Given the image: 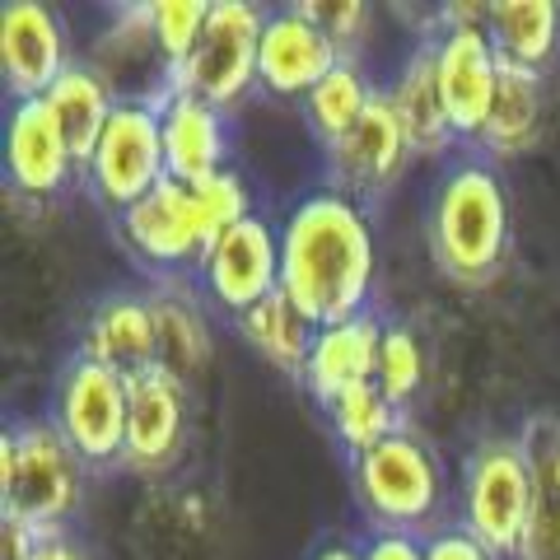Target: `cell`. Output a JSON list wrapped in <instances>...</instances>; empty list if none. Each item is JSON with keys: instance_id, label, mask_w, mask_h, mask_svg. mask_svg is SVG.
Segmentation results:
<instances>
[{"instance_id": "1", "label": "cell", "mask_w": 560, "mask_h": 560, "mask_svg": "<svg viewBox=\"0 0 560 560\" xmlns=\"http://www.w3.org/2000/svg\"><path fill=\"white\" fill-rule=\"evenodd\" d=\"M374 276V224L360 201L327 187L290 206L285 224H280V294L313 327L370 313Z\"/></svg>"}, {"instance_id": "2", "label": "cell", "mask_w": 560, "mask_h": 560, "mask_svg": "<svg viewBox=\"0 0 560 560\" xmlns=\"http://www.w3.org/2000/svg\"><path fill=\"white\" fill-rule=\"evenodd\" d=\"M430 253L453 285H486L510 257V197L486 160L444 173L430 206Z\"/></svg>"}, {"instance_id": "3", "label": "cell", "mask_w": 560, "mask_h": 560, "mask_svg": "<svg viewBox=\"0 0 560 560\" xmlns=\"http://www.w3.org/2000/svg\"><path fill=\"white\" fill-rule=\"evenodd\" d=\"M80 453L66 444L57 420H24L0 440V518L24 523L38 537H66L84 495Z\"/></svg>"}, {"instance_id": "4", "label": "cell", "mask_w": 560, "mask_h": 560, "mask_svg": "<svg viewBox=\"0 0 560 560\" xmlns=\"http://www.w3.org/2000/svg\"><path fill=\"white\" fill-rule=\"evenodd\" d=\"M355 495L374 533H430L444 510V467L416 430L401 425L355 458Z\"/></svg>"}, {"instance_id": "5", "label": "cell", "mask_w": 560, "mask_h": 560, "mask_svg": "<svg viewBox=\"0 0 560 560\" xmlns=\"http://www.w3.org/2000/svg\"><path fill=\"white\" fill-rule=\"evenodd\" d=\"M533 514V471L518 440H486L463 463V495H458V528L490 547L500 560L523 556Z\"/></svg>"}, {"instance_id": "6", "label": "cell", "mask_w": 560, "mask_h": 560, "mask_svg": "<svg viewBox=\"0 0 560 560\" xmlns=\"http://www.w3.org/2000/svg\"><path fill=\"white\" fill-rule=\"evenodd\" d=\"M127 411H131V383L108 364L90 355H75L57 378L51 397V420L66 434V444L80 453L90 471L117 467L127 458Z\"/></svg>"}, {"instance_id": "7", "label": "cell", "mask_w": 560, "mask_h": 560, "mask_svg": "<svg viewBox=\"0 0 560 560\" xmlns=\"http://www.w3.org/2000/svg\"><path fill=\"white\" fill-rule=\"evenodd\" d=\"M448 14H458V20H444V28L430 38L434 80H440L453 136L477 140L500 90V51L490 43L486 20H477V14H486V5H471V10L453 5Z\"/></svg>"}, {"instance_id": "8", "label": "cell", "mask_w": 560, "mask_h": 560, "mask_svg": "<svg viewBox=\"0 0 560 560\" xmlns=\"http://www.w3.org/2000/svg\"><path fill=\"white\" fill-rule=\"evenodd\" d=\"M90 191L108 210H131L140 197L168 178L164 160V131H160V108L150 103H117L108 131L94 145L90 164H84Z\"/></svg>"}, {"instance_id": "9", "label": "cell", "mask_w": 560, "mask_h": 560, "mask_svg": "<svg viewBox=\"0 0 560 560\" xmlns=\"http://www.w3.org/2000/svg\"><path fill=\"white\" fill-rule=\"evenodd\" d=\"M261 28H267V14L248 0H210L206 33L178 70V90L215 103V108L238 103L257 84Z\"/></svg>"}, {"instance_id": "10", "label": "cell", "mask_w": 560, "mask_h": 560, "mask_svg": "<svg viewBox=\"0 0 560 560\" xmlns=\"http://www.w3.org/2000/svg\"><path fill=\"white\" fill-rule=\"evenodd\" d=\"M117 224H121V238L131 243V253L154 271H183L191 261L201 267L206 248L215 243L191 187L173 178H164L131 210H121Z\"/></svg>"}, {"instance_id": "11", "label": "cell", "mask_w": 560, "mask_h": 560, "mask_svg": "<svg viewBox=\"0 0 560 560\" xmlns=\"http://www.w3.org/2000/svg\"><path fill=\"white\" fill-rule=\"evenodd\" d=\"M197 271L210 304L243 318L280 290V234L261 215L238 220L234 230H224L210 243Z\"/></svg>"}, {"instance_id": "12", "label": "cell", "mask_w": 560, "mask_h": 560, "mask_svg": "<svg viewBox=\"0 0 560 560\" xmlns=\"http://www.w3.org/2000/svg\"><path fill=\"white\" fill-rule=\"evenodd\" d=\"M90 66L117 94V103H150V108H164V103L178 94V66L164 57V47L150 28L145 5L117 10V20L94 38Z\"/></svg>"}, {"instance_id": "13", "label": "cell", "mask_w": 560, "mask_h": 560, "mask_svg": "<svg viewBox=\"0 0 560 560\" xmlns=\"http://www.w3.org/2000/svg\"><path fill=\"white\" fill-rule=\"evenodd\" d=\"M70 61V43L61 28V14L43 0H5L0 5V75L14 103L47 98Z\"/></svg>"}, {"instance_id": "14", "label": "cell", "mask_w": 560, "mask_h": 560, "mask_svg": "<svg viewBox=\"0 0 560 560\" xmlns=\"http://www.w3.org/2000/svg\"><path fill=\"white\" fill-rule=\"evenodd\" d=\"M327 160H331V191H341L350 201H370V197H383L388 187H397V178L407 173L416 154H411V140L401 131L388 94H378L370 103L360 127L346 140H337L327 150Z\"/></svg>"}, {"instance_id": "15", "label": "cell", "mask_w": 560, "mask_h": 560, "mask_svg": "<svg viewBox=\"0 0 560 560\" xmlns=\"http://www.w3.org/2000/svg\"><path fill=\"white\" fill-rule=\"evenodd\" d=\"M127 383H131V411H127V458H121V467L168 471L183 458L191 430L187 383L168 370H145Z\"/></svg>"}, {"instance_id": "16", "label": "cell", "mask_w": 560, "mask_h": 560, "mask_svg": "<svg viewBox=\"0 0 560 560\" xmlns=\"http://www.w3.org/2000/svg\"><path fill=\"white\" fill-rule=\"evenodd\" d=\"M80 173L75 150L66 145L57 117L47 113L43 98L10 103L5 113V178L28 201H47L70 187Z\"/></svg>"}, {"instance_id": "17", "label": "cell", "mask_w": 560, "mask_h": 560, "mask_svg": "<svg viewBox=\"0 0 560 560\" xmlns=\"http://www.w3.org/2000/svg\"><path fill=\"white\" fill-rule=\"evenodd\" d=\"M341 66V51L300 5L267 14L257 51V84L276 98H308Z\"/></svg>"}, {"instance_id": "18", "label": "cell", "mask_w": 560, "mask_h": 560, "mask_svg": "<svg viewBox=\"0 0 560 560\" xmlns=\"http://www.w3.org/2000/svg\"><path fill=\"white\" fill-rule=\"evenodd\" d=\"M378 346H383V323L374 318V313H360V318L318 327L300 383L327 407L337 393L360 388V383H374V374H378Z\"/></svg>"}, {"instance_id": "19", "label": "cell", "mask_w": 560, "mask_h": 560, "mask_svg": "<svg viewBox=\"0 0 560 560\" xmlns=\"http://www.w3.org/2000/svg\"><path fill=\"white\" fill-rule=\"evenodd\" d=\"M160 131H164V160L173 183L191 187L224 168L230 136H224V108H215V103L178 90L160 108Z\"/></svg>"}, {"instance_id": "20", "label": "cell", "mask_w": 560, "mask_h": 560, "mask_svg": "<svg viewBox=\"0 0 560 560\" xmlns=\"http://www.w3.org/2000/svg\"><path fill=\"white\" fill-rule=\"evenodd\" d=\"M80 355L108 364L121 378L160 370V337H154L150 300H140V294H113V300H103L90 313V323H84Z\"/></svg>"}, {"instance_id": "21", "label": "cell", "mask_w": 560, "mask_h": 560, "mask_svg": "<svg viewBox=\"0 0 560 560\" xmlns=\"http://www.w3.org/2000/svg\"><path fill=\"white\" fill-rule=\"evenodd\" d=\"M541 127H547V80L541 70L500 61V90L490 103V117L477 136V145L486 150V160H514V154H528Z\"/></svg>"}, {"instance_id": "22", "label": "cell", "mask_w": 560, "mask_h": 560, "mask_svg": "<svg viewBox=\"0 0 560 560\" xmlns=\"http://www.w3.org/2000/svg\"><path fill=\"white\" fill-rule=\"evenodd\" d=\"M518 444L533 471V514L518 560H560V416H528Z\"/></svg>"}, {"instance_id": "23", "label": "cell", "mask_w": 560, "mask_h": 560, "mask_svg": "<svg viewBox=\"0 0 560 560\" xmlns=\"http://www.w3.org/2000/svg\"><path fill=\"white\" fill-rule=\"evenodd\" d=\"M388 103L401 121V131L411 140V154L420 160H440V154L453 145V121L444 108V94H440V80H434V47L420 43L407 61H401Z\"/></svg>"}, {"instance_id": "24", "label": "cell", "mask_w": 560, "mask_h": 560, "mask_svg": "<svg viewBox=\"0 0 560 560\" xmlns=\"http://www.w3.org/2000/svg\"><path fill=\"white\" fill-rule=\"evenodd\" d=\"M43 103H47V113L57 117L66 145L75 150L80 173H84L94 145L103 140V131H108V121H113V113H117V94L108 90V84H103V75H98L90 61H75V66H70L66 75L47 90Z\"/></svg>"}, {"instance_id": "25", "label": "cell", "mask_w": 560, "mask_h": 560, "mask_svg": "<svg viewBox=\"0 0 560 560\" xmlns=\"http://www.w3.org/2000/svg\"><path fill=\"white\" fill-rule=\"evenodd\" d=\"M486 33L500 61L547 70L560 51V5L556 0H495L486 5Z\"/></svg>"}, {"instance_id": "26", "label": "cell", "mask_w": 560, "mask_h": 560, "mask_svg": "<svg viewBox=\"0 0 560 560\" xmlns=\"http://www.w3.org/2000/svg\"><path fill=\"white\" fill-rule=\"evenodd\" d=\"M150 313L154 337H160V370L191 383L210 364V327L201 304L183 285H164L150 294Z\"/></svg>"}, {"instance_id": "27", "label": "cell", "mask_w": 560, "mask_h": 560, "mask_svg": "<svg viewBox=\"0 0 560 560\" xmlns=\"http://www.w3.org/2000/svg\"><path fill=\"white\" fill-rule=\"evenodd\" d=\"M238 331H243V341L271 364V370L290 374V378H304V364H308V350H313L318 327H313L280 290L271 294V300H261L257 308L243 313Z\"/></svg>"}, {"instance_id": "28", "label": "cell", "mask_w": 560, "mask_h": 560, "mask_svg": "<svg viewBox=\"0 0 560 560\" xmlns=\"http://www.w3.org/2000/svg\"><path fill=\"white\" fill-rule=\"evenodd\" d=\"M378 98V90L364 80L360 61H341L331 75L304 98V113H308V127L318 131V140L331 150L337 140H346L350 131L360 127V117L370 113V103Z\"/></svg>"}, {"instance_id": "29", "label": "cell", "mask_w": 560, "mask_h": 560, "mask_svg": "<svg viewBox=\"0 0 560 560\" xmlns=\"http://www.w3.org/2000/svg\"><path fill=\"white\" fill-rule=\"evenodd\" d=\"M327 420L337 430V440L350 448V458H360V453H370L374 444L401 430V411L378 393V383H360V388L337 393L327 401Z\"/></svg>"}, {"instance_id": "30", "label": "cell", "mask_w": 560, "mask_h": 560, "mask_svg": "<svg viewBox=\"0 0 560 560\" xmlns=\"http://www.w3.org/2000/svg\"><path fill=\"white\" fill-rule=\"evenodd\" d=\"M374 383H378V393L388 397L397 411L407 407L420 388H425V350H420V341L411 337L407 327H383Z\"/></svg>"}, {"instance_id": "31", "label": "cell", "mask_w": 560, "mask_h": 560, "mask_svg": "<svg viewBox=\"0 0 560 560\" xmlns=\"http://www.w3.org/2000/svg\"><path fill=\"white\" fill-rule=\"evenodd\" d=\"M145 10H150V28H154V38H160L164 57L183 70L206 33L210 0H150Z\"/></svg>"}, {"instance_id": "32", "label": "cell", "mask_w": 560, "mask_h": 560, "mask_svg": "<svg viewBox=\"0 0 560 560\" xmlns=\"http://www.w3.org/2000/svg\"><path fill=\"white\" fill-rule=\"evenodd\" d=\"M300 10L327 33L331 47L341 51V61H355V51L364 47V38H370V28H374L364 0H304Z\"/></svg>"}, {"instance_id": "33", "label": "cell", "mask_w": 560, "mask_h": 560, "mask_svg": "<svg viewBox=\"0 0 560 560\" xmlns=\"http://www.w3.org/2000/svg\"><path fill=\"white\" fill-rule=\"evenodd\" d=\"M191 197H197L201 206V215L210 224V234H224V230H234L238 220H248L253 215V206H248V187H243V178L234 168H220V173H210L206 183H191Z\"/></svg>"}, {"instance_id": "34", "label": "cell", "mask_w": 560, "mask_h": 560, "mask_svg": "<svg viewBox=\"0 0 560 560\" xmlns=\"http://www.w3.org/2000/svg\"><path fill=\"white\" fill-rule=\"evenodd\" d=\"M425 560H500V556L490 547H481L467 528L453 523V528H434L425 537Z\"/></svg>"}, {"instance_id": "35", "label": "cell", "mask_w": 560, "mask_h": 560, "mask_svg": "<svg viewBox=\"0 0 560 560\" xmlns=\"http://www.w3.org/2000/svg\"><path fill=\"white\" fill-rule=\"evenodd\" d=\"M364 560H425V537L411 533H374L360 547Z\"/></svg>"}, {"instance_id": "36", "label": "cell", "mask_w": 560, "mask_h": 560, "mask_svg": "<svg viewBox=\"0 0 560 560\" xmlns=\"http://www.w3.org/2000/svg\"><path fill=\"white\" fill-rule=\"evenodd\" d=\"M33 560H90V556H84L70 537H43L38 541V556H33Z\"/></svg>"}, {"instance_id": "37", "label": "cell", "mask_w": 560, "mask_h": 560, "mask_svg": "<svg viewBox=\"0 0 560 560\" xmlns=\"http://www.w3.org/2000/svg\"><path fill=\"white\" fill-rule=\"evenodd\" d=\"M313 560H364V556H360V547H346V541H331V547H323V551L313 556Z\"/></svg>"}]
</instances>
